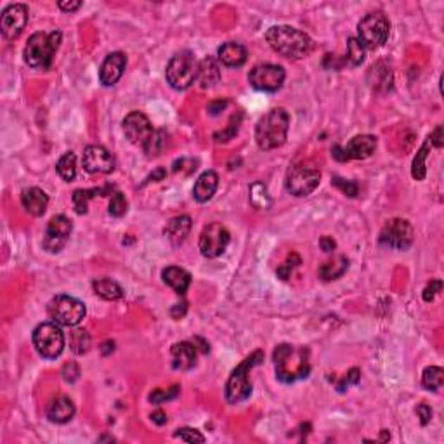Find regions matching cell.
Returning a JSON list of instances; mask_svg holds the SVG:
<instances>
[{"label": "cell", "instance_id": "44", "mask_svg": "<svg viewBox=\"0 0 444 444\" xmlns=\"http://www.w3.org/2000/svg\"><path fill=\"white\" fill-rule=\"evenodd\" d=\"M443 290V281L441 280H432L427 287L424 288V300L425 302H432L436 299L439 292Z\"/></svg>", "mask_w": 444, "mask_h": 444}, {"label": "cell", "instance_id": "22", "mask_svg": "<svg viewBox=\"0 0 444 444\" xmlns=\"http://www.w3.org/2000/svg\"><path fill=\"white\" fill-rule=\"evenodd\" d=\"M217 58H219L221 65L228 68H240L247 63L248 51L245 45L238 42H226L217 51Z\"/></svg>", "mask_w": 444, "mask_h": 444}, {"label": "cell", "instance_id": "43", "mask_svg": "<svg viewBox=\"0 0 444 444\" xmlns=\"http://www.w3.org/2000/svg\"><path fill=\"white\" fill-rule=\"evenodd\" d=\"M359 378H361L359 368H351V370L345 374V377L337 383V390L338 393H344V390L349 389L351 386H356V383L359 382Z\"/></svg>", "mask_w": 444, "mask_h": 444}, {"label": "cell", "instance_id": "18", "mask_svg": "<svg viewBox=\"0 0 444 444\" xmlns=\"http://www.w3.org/2000/svg\"><path fill=\"white\" fill-rule=\"evenodd\" d=\"M123 134L129 139L132 144L144 146L149 135L153 134V125L149 122L148 116L142 111H130L129 115L123 118Z\"/></svg>", "mask_w": 444, "mask_h": 444}, {"label": "cell", "instance_id": "33", "mask_svg": "<svg viewBox=\"0 0 444 444\" xmlns=\"http://www.w3.org/2000/svg\"><path fill=\"white\" fill-rule=\"evenodd\" d=\"M444 383V370L441 366H427L422 375V386L424 389L438 393Z\"/></svg>", "mask_w": 444, "mask_h": 444}, {"label": "cell", "instance_id": "39", "mask_svg": "<svg viewBox=\"0 0 444 444\" xmlns=\"http://www.w3.org/2000/svg\"><path fill=\"white\" fill-rule=\"evenodd\" d=\"M300 264H302V259H300L297 254H290L287 257V261L278 267V271H276L278 278H281V280H288V278L292 276L293 271H295Z\"/></svg>", "mask_w": 444, "mask_h": 444}, {"label": "cell", "instance_id": "11", "mask_svg": "<svg viewBox=\"0 0 444 444\" xmlns=\"http://www.w3.org/2000/svg\"><path fill=\"white\" fill-rule=\"evenodd\" d=\"M415 233H413V226L406 219H390L383 224L382 231H380L378 242L382 247L393 248V250H408L412 247Z\"/></svg>", "mask_w": 444, "mask_h": 444}, {"label": "cell", "instance_id": "40", "mask_svg": "<svg viewBox=\"0 0 444 444\" xmlns=\"http://www.w3.org/2000/svg\"><path fill=\"white\" fill-rule=\"evenodd\" d=\"M332 184L349 198H354L357 197V193H359V186H357L356 180H347V179L338 178V175H333Z\"/></svg>", "mask_w": 444, "mask_h": 444}, {"label": "cell", "instance_id": "19", "mask_svg": "<svg viewBox=\"0 0 444 444\" xmlns=\"http://www.w3.org/2000/svg\"><path fill=\"white\" fill-rule=\"evenodd\" d=\"M127 66V56L123 52H111L99 68V82L104 87H113L122 78Z\"/></svg>", "mask_w": 444, "mask_h": 444}, {"label": "cell", "instance_id": "45", "mask_svg": "<svg viewBox=\"0 0 444 444\" xmlns=\"http://www.w3.org/2000/svg\"><path fill=\"white\" fill-rule=\"evenodd\" d=\"M78 377H80V368H78V364L66 363L65 366H63V378H65L66 382H75Z\"/></svg>", "mask_w": 444, "mask_h": 444}, {"label": "cell", "instance_id": "36", "mask_svg": "<svg viewBox=\"0 0 444 444\" xmlns=\"http://www.w3.org/2000/svg\"><path fill=\"white\" fill-rule=\"evenodd\" d=\"M90 347V335L85 330L77 328L70 333V349L73 354H85Z\"/></svg>", "mask_w": 444, "mask_h": 444}, {"label": "cell", "instance_id": "50", "mask_svg": "<svg viewBox=\"0 0 444 444\" xmlns=\"http://www.w3.org/2000/svg\"><path fill=\"white\" fill-rule=\"evenodd\" d=\"M152 420L156 425H164V424H167V415H165L164 412H160V409H158V412H155L152 415Z\"/></svg>", "mask_w": 444, "mask_h": 444}, {"label": "cell", "instance_id": "20", "mask_svg": "<svg viewBox=\"0 0 444 444\" xmlns=\"http://www.w3.org/2000/svg\"><path fill=\"white\" fill-rule=\"evenodd\" d=\"M197 345L191 344V342H178V344H174L171 349L172 368L180 371L191 370L197 364Z\"/></svg>", "mask_w": 444, "mask_h": 444}, {"label": "cell", "instance_id": "34", "mask_svg": "<svg viewBox=\"0 0 444 444\" xmlns=\"http://www.w3.org/2000/svg\"><path fill=\"white\" fill-rule=\"evenodd\" d=\"M56 168H58V174L61 175L66 183H71V180L75 179V175H77V155H75L73 152L65 153V155L59 158Z\"/></svg>", "mask_w": 444, "mask_h": 444}, {"label": "cell", "instance_id": "8", "mask_svg": "<svg viewBox=\"0 0 444 444\" xmlns=\"http://www.w3.org/2000/svg\"><path fill=\"white\" fill-rule=\"evenodd\" d=\"M390 32V21L387 20V16L380 11L366 14L359 23H357V37L356 39L363 44L364 49H380L382 45H386L387 39H389Z\"/></svg>", "mask_w": 444, "mask_h": 444}, {"label": "cell", "instance_id": "16", "mask_svg": "<svg viewBox=\"0 0 444 444\" xmlns=\"http://www.w3.org/2000/svg\"><path fill=\"white\" fill-rule=\"evenodd\" d=\"M28 7L25 4H13L6 7L0 18V30L6 40H14L21 35L23 30L28 25Z\"/></svg>", "mask_w": 444, "mask_h": 444}, {"label": "cell", "instance_id": "46", "mask_svg": "<svg viewBox=\"0 0 444 444\" xmlns=\"http://www.w3.org/2000/svg\"><path fill=\"white\" fill-rule=\"evenodd\" d=\"M417 417H419L420 424L425 427V425L432 420V408L428 405H425V402H422V405L417 406Z\"/></svg>", "mask_w": 444, "mask_h": 444}, {"label": "cell", "instance_id": "31", "mask_svg": "<svg viewBox=\"0 0 444 444\" xmlns=\"http://www.w3.org/2000/svg\"><path fill=\"white\" fill-rule=\"evenodd\" d=\"M168 144V134L167 130L160 129V130H153V134L149 135L148 141L144 142L142 149H144L146 156L153 158V156H160L161 153L165 152Z\"/></svg>", "mask_w": 444, "mask_h": 444}, {"label": "cell", "instance_id": "32", "mask_svg": "<svg viewBox=\"0 0 444 444\" xmlns=\"http://www.w3.org/2000/svg\"><path fill=\"white\" fill-rule=\"evenodd\" d=\"M248 198H250V203L257 210H269L271 205H273V200H271V195L264 183L252 184L250 190H248Z\"/></svg>", "mask_w": 444, "mask_h": 444}, {"label": "cell", "instance_id": "38", "mask_svg": "<svg viewBox=\"0 0 444 444\" xmlns=\"http://www.w3.org/2000/svg\"><path fill=\"white\" fill-rule=\"evenodd\" d=\"M127 209H129V202H127L125 195L120 193V191H115L110 198V209H108L110 216L113 217L125 216Z\"/></svg>", "mask_w": 444, "mask_h": 444}, {"label": "cell", "instance_id": "24", "mask_svg": "<svg viewBox=\"0 0 444 444\" xmlns=\"http://www.w3.org/2000/svg\"><path fill=\"white\" fill-rule=\"evenodd\" d=\"M217 187H219V175H217V172L205 171L200 178L197 179V183H195L193 198L198 203H206L209 200H212Z\"/></svg>", "mask_w": 444, "mask_h": 444}, {"label": "cell", "instance_id": "1", "mask_svg": "<svg viewBox=\"0 0 444 444\" xmlns=\"http://www.w3.org/2000/svg\"><path fill=\"white\" fill-rule=\"evenodd\" d=\"M266 40L274 52L288 59H304L314 51V40L302 30L288 25L271 26Z\"/></svg>", "mask_w": 444, "mask_h": 444}, {"label": "cell", "instance_id": "49", "mask_svg": "<svg viewBox=\"0 0 444 444\" xmlns=\"http://www.w3.org/2000/svg\"><path fill=\"white\" fill-rule=\"evenodd\" d=\"M59 9L65 11V13H73V11H78L82 7L80 0H75V2H59L58 4Z\"/></svg>", "mask_w": 444, "mask_h": 444}, {"label": "cell", "instance_id": "42", "mask_svg": "<svg viewBox=\"0 0 444 444\" xmlns=\"http://www.w3.org/2000/svg\"><path fill=\"white\" fill-rule=\"evenodd\" d=\"M174 436L184 443H191V444L205 443V436L200 434V431H197V428H191V427L178 428V431L174 432Z\"/></svg>", "mask_w": 444, "mask_h": 444}, {"label": "cell", "instance_id": "2", "mask_svg": "<svg viewBox=\"0 0 444 444\" xmlns=\"http://www.w3.org/2000/svg\"><path fill=\"white\" fill-rule=\"evenodd\" d=\"M276 378L283 383H293L307 378L311 374L309 349L295 347L290 344L276 345L273 352Z\"/></svg>", "mask_w": 444, "mask_h": 444}, {"label": "cell", "instance_id": "29", "mask_svg": "<svg viewBox=\"0 0 444 444\" xmlns=\"http://www.w3.org/2000/svg\"><path fill=\"white\" fill-rule=\"evenodd\" d=\"M347 267H349L347 257H344V255H337V257L330 259V261H326L325 264L319 267L318 276L321 278L323 281L338 280L340 276H344Z\"/></svg>", "mask_w": 444, "mask_h": 444}, {"label": "cell", "instance_id": "35", "mask_svg": "<svg viewBox=\"0 0 444 444\" xmlns=\"http://www.w3.org/2000/svg\"><path fill=\"white\" fill-rule=\"evenodd\" d=\"M428 148H431V142L427 141L424 142L422 148L417 152V156L413 158V164H412V175L413 179L417 180H424L425 175H427V167H425V160L428 156Z\"/></svg>", "mask_w": 444, "mask_h": 444}, {"label": "cell", "instance_id": "21", "mask_svg": "<svg viewBox=\"0 0 444 444\" xmlns=\"http://www.w3.org/2000/svg\"><path fill=\"white\" fill-rule=\"evenodd\" d=\"M21 205L30 216L42 217L47 210L49 197L40 187H28V190H23Z\"/></svg>", "mask_w": 444, "mask_h": 444}, {"label": "cell", "instance_id": "41", "mask_svg": "<svg viewBox=\"0 0 444 444\" xmlns=\"http://www.w3.org/2000/svg\"><path fill=\"white\" fill-rule=\"evenodd\" d=\"M179 390H180L179 386L171 387V389H167V390L156 389V390H153L152 394H149V401H152L153 405H161V402L175 400V397L179 396Z\"/></svg>", "mask_w": 444, "mask_h": 444}, {"label": "cell", "instance_id": "7", "mask_svg": "<svg viewBox=\"0 0 444 444\" xmlns=\"http://www.w3.org/2000/svg\"><path fill=\"white\" fill-rule=\"evenodd\" d=\"M168 85L175 90H186L195 84L198 77V61L195 59L193 52L183 51L171 58L165 71Z\"/></svg>", "mask_w": 444, "mask_h": 444}, {"label": "cell", "instance_id": "27", "mask_svg": "<svg viewBox=\"0 0 444 444\" xmlns=\"http://www.w3.org/2000/svg\"><path fill=\"white\" fill-rule=\"evenodd\" d=\"M191 217L190 216H178L171 219L165 226V236L168 238L174 247H179L186 242V238L191 233Z\"/></svg>", "mask_w": 444, "mask_h": 444}, {"label": "cell", "instance_id": "10", "mask_svg": "<svg viewBox=\"0 0 444 444\" xmlns=\"http://www.w3.org/2000/svg\"><path fill=\"white\" fill-rule=\"evenodd\" d=\"M49 318L61 326H77L87 314L85 304L70 295H56L47 306Z\"/></svg>", "mask_w": 444, "mask_h": 444}, {"label": "cell", "instance_id": "14", "mask_svg": "<svg viewBox=\"0 0 444 444\" xmlns=\"http://www.w3.org/2000/svg\"><path fill=\"white\" fill-rule=\"evenodd\" d=\"M377 149V137L371 134H361L352 137L345 146H333L332 156L337 161L366 160Z\"/></svg>", "mask_w": 444, "mask_h": 444}, {"label": "cell", "instance_id": "5", "mask_svg": "<svg viewBox=\"0 0 444 444\" xmlns=\"http://www.w3.org/2000/svg\"><path fill=\"white\" fill-rule=\"evenodd\" d=\"M264 363V352L255 351L250 356L245 357L242 363L231 371L228 382H226V401L229 405H238V402L247 401L252 394V383H250V370Z\"/></svg>", "mask_w": 444, "mask_h": 444}, {"label": "cell", "instance_id": "25", "mask_svg": "<svg viewBox=\"0 0 444 444\" xmlns=\"http://www.w3.org/2000/svg\"><path fill=\"white\" fill-rule=\"evenodd\" d=\"M198 84L202 89H212L221 82V65L216 58L206 56L203 61L198 63Z\"/></svg>", "mask_w": 444, "mask_h": 444}, {"label": "cell", "instance_id": "28", "mask_svg": "<svg viewBox=\"0 0 444 444\" xmlns=\"http://www.w3.org/2000/svg\"><path fill=\"white\" fill-rule=\"evenodd\" d=\"M113 193V186H103V187H92V190H77L71 197L73 200L75 212L84 216L89 210V203L94 197H108Z\"/></svg>", "mask_w": 444, "mask_h": 444}, {"label": "cell", "instance_id": "17", "mask_svg": "<svg viewBox=\"0 0 444 444\" xmlns=\"http://www.w3.org/2000/svg\"><path fill=\"white\" fill-rule=\"evenodd\" d=\"M85 172L89 174H111L115 171V156L103 146H87L82 158Z\"/></svg>", "mask_w": 444, "mask_h": 444}, {"label": "cell", "instance_id": "4", "mask_svg": "<svg viewBox=\"0 0 444 444\" xmlns=\"http://www.w3.org/2000/svg\"><path fill=\"white\" fill-rule=\"evenodd\" d=\"M63 35L59 30L52 32H37L28 39L23 51L25 63L33 70H49L54 61V56L61 45Z\"/></svg>", "mask_w": 444, "mask_h": 444}, {"label": "cell", "instance_id": "9", "mask_svg": "<svg viewBox=\"0 0 444 444\" xmlns=\"http://www.w3.org/2000/svg\"><path fill=\"white\" fill-rule=\"evenodd\" d=\"M33 345L44 359H56L65 351V333H63L61 325L54 321L40 323L33 330Z\"/></svg>", "mask_w": 444, "mask_h": 444}, {"label": "cell", "instance_id": "13", "mask_svg": "<svg viewBox=\"0 0 444 444\" xmlns=\"http://www.w3.org/2000/svg\"><path fill=\"white\" fill-rule=\"evenodd\" d=\"M229 242H231V235H229L228 228L222 226L221 222H210L209 226L203 228L198 247H200L203 257L217 259L224 254Z\"/></svg>", "mask_w": 444, "mask_h": 444}, {"label": "cell", "instance_id": "6", "mask_svg": "<svg viewBox=\"0 0 444 444\" xmlns=\"http://www.w3.org/2000/svg\"><path fill=\"white\" fill-rule=\"evenodd\" d=\"M319 180H321V172H319L318 165L311 160H304L288 168L285 186L290 195L302 198L309 197L319 186Z\"/></svg>", "mask_w": 444, "mask_h": 444}, {"label": "cell", "instance_id": "37", "mask_svg": "<svg viewBox=\"0 0 444 444\" xmlns=\"http://www.w3.org/2000/svg\"><path fill=\"white\" fill-rule=\"evenodd\" d=\"M364 52L366 49L363 44L356 39V37H349L347 39V52H345V63L351 66H359L364 61Z\"/></svg>", "mask_w": 444, "mask_h": 444}, {"label": "cell", "instance_id": "48", "mask_svg": "<svg viewBox=\"0 0 444 444\" xmlns=\"http://www.w3.org/2000/svg\"><path fill=\"white\" fill-rule=\"evenodd\" d=\"M319 247H321L323 252H326V254H330V252L335 250V247H337V243H335V240L332 238V236H323V238L319 240Z\"/></svg>", "mask_w": 444, "mask_h": 444}, {"label": "cell", "instance_id": "3", "mask_svg": "<svg viewBox=\"0 0 444 444\" xmlns=\"http://www.w3.org/2000/svg\"><path fill=\"white\" fill-rule=\"evenodd\" d=\"M290 116L283 108H274L261 116L255 125V142L262 152L281 148L287 142Z\"/></svg>", "mask_w": 444, "mask_h": 444}, {"label": "cell", "instance_id": "47", "mask_svg": "<svg viewBox=\"0 0 444 444\" xmlns=\"http://www.w3.org/2000/svg\"><path fill=\"white\" fill-rule=\"evenodd\" d=\"M428 142H431V144L434 146V148H438V149L443 148V144H444V141H443V125L436 127L434 132L428 135Z\"/></svg>", "mask_w": 444, "mask_h": 444}, {"label": "cell", "instance_id": "26", "mask_svg": "<svg viewBox=\"0 0 444 444\" xmlns=\"http://www.w3.org/2000/svg\"><path fill=\"white\" fill-rule=\"evenodd\" d=\"M161 278L167 287H171L175 293L184 295L191 285V274L186 269L178 266H168L161 271Z\"/></svg>", "mask_w": 444, "mask_h": 444}, {"label": "cell", "instance_id": "12", "mask_svg": "<svg viewBox=\"0 0 444 444\" xmlns=\"http://www.w3.org/2000/svg\"><path fill=\"white\" fill-rule=\"evenodd\" d=\"M283 66L273 65V63H262V65L254 66L248 73V84L255 90L261 92H278L285 84Z\"/></svg>", "mask_w": 444, "mask_h": 444}, {"label": "cell", "instance_id": "23", "mask_svg": "<svg viewBox=\"0 0 444 444\" xmlns=\"http://www.w3.org/2000/svg\"><path fill=\"white\" fill-rule=\"evenodd\" d=\"M45 413L52 424H68L75 417V405L70 397L58 396L49 402Z\"/></svg>", "mask_w": 444, "mask_h": 444}, {"label": "cell", "instance_id": "30", "mask_svg": "<svg viewBox=\"0 0 444 444\" xmlns=\"http://www.w3.org/2000/svg\"><path fill=\"white\" fill-rule=\"evenodd\" d=\"M92 290L96 295H99L104 300H118L123 297V288L116 281L101 278V280L92 281Z\"/></svg>", "mask_w": 444, "mask_h": 444}, {"label": "cell", "instance_id": "15", "mask_svg": "<svg viewBox=\"0 0 444 444\" xmlns=\"http://www.w3.org/2000/svg\"><path fill=\"white\" fill-rule=\"evenodd\" d=\"M71 231H73V224L65 216H54L49 221L47 228H45L44 235V248L49 254H58L66 247L68 240H70Z\"/></svg>", "mask_w": 444, "mask_h": 444}]
</instances>
